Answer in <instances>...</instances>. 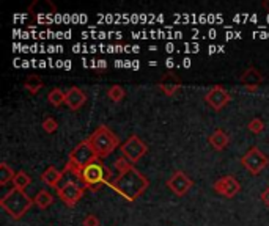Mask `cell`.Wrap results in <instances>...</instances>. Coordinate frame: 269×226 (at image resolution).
I'll list each match as a JSON object with an SVG mask.
<instances>
[{
  "mask_svg": "<svg viewBox=\"0 0 269 226\" xmlns=\"http://www.w3.org/2000/svg\"><path fill=\"white\" fill-rule=\"evenodd\" d=\"M208 141H209V145H211L212 148H214L216 151H222V150H225L227 146H228L230 137L227 135V133H225L222 129H216V131L209 135Z\"/></svg>",
  "mask_w": 269,
  "mask_h": 226,
  "instance_id": "2e32d148",
  "label": "cell"
},
{
  "mask_svg": "<svg viewBox=\"0 0 269 226\" xmlns=\"http://www.w3.org/2000/svg\"><path fill=\"white\" fill-rule=\"evenodd\" d=\"M83 192L85 188L76 181H68L66 184H63V187L57 188V195L68 207H74L77 201L83 196Z\"/></svg>",
  "mask_w": 269,
  "mask_h": 226,
  "instance_id": "ba28073f",
  "label": "cell"
},
{
  "mask_svg": "<svg viewBox=\"0 0 269 226\" xmlns=\"http://www.w3.org/2000/svg\"><path fill=\"white\" fill-rule=\"evenodd\" d=\"M261 5H263V8H266V10L269 11V0H265V2L261 3Z\"/></svg>",
  "mask_w": 269,
  "mask_h": 226,
  "instance_id": "4316f807",
  "label": "cell"
},
{
  "mask_svg": "<svg viewBox=\"0 0 269 226\" xmlns=\"http://www.w3.org/2000/svg\"><path fill=\"white\" fill-rule=\"evenodd\" d=\"M260 198H261V201H263L265 206L269 207V187H266V188L263 190V192H261Z\"/></svg>",
  "mask_w": 269,
  "mask_h": 226,
  "instance_id": "484cf974",
  "label": "cell"
},
{
  "mask_svg": "<svg viewBox=\"0 0 269 226\" xmlns=\"http://www.w3.org/2000/svg\"><path fill=\"white\" fill-rule=\"evenodd\" d=\"M83 226H99V218L95 214H88L83 218Z\"/></svg>",
  "mask_w": 269,
  "mask_h": 226,
  "instance_id": "d4e9b609",
  "label": "cell"
},
{
  "mask_svg": "<svg viewBox=\"0 0 269 226\" xmlns=\"http://www.w3.org/2000/svg\"><path fill=\"white\" fill-rule=\"evenodd\" d=\"M85 102H87V96H85V93L79 87H71L66 91L65 104L71 110H79Z\"/></svg>",
  "mask_w": 269,
  "mask_h": 226,
  "instance_id": "4fadbf2b",
  "label": "cell"
},
{
  "mask_svg": "<svg viewBox=\"0 0 269 226\" xmlns=\"http://www.w3.org/2000/svg\"><path fill=\"white\" fill-rule=\"evenodd\" d=\"M124 90L120 87V85H112V87L107 90V97L113 102H120L124 97Z\"/></svg>",
  "mask_w": 269,
  "mask_h": 226,
  "instance_id": "7402d4cb",
  "label": "cell"
},
{
  "mask_svg": "<svg viewBox=\"0 0 269 226\" xmlns=\"http://www.w3.org/2000/svg\"><path fill=\"white\" fill-rule=\"evenodd\" d=\"M159 88L166 96H173L176 91L181 88V80L180 77H176L175 74L168 73L162 77V80L159 82Z\"/></svg>",
  "mask_w": 269,
  "mask_h": 226,
  "instance_id": "5bb4252c",
  "label": "cell"
},
{
  "mask_svg": "<svg viewBox=\"0 0 269 226\" xmlns=\"http://www.w3.org/2000/svg\"><path fill=\"white\" fill-rule=\"evenodd\" d=\"M241 164H243V167L249 173L260 174L269 165V157L263 151H260L258 146H252L249 148V151L241 157Z\"/></svg>",
  "mask_w": 269,
  "mask_h": 226,
  "instance_id": "5b68a950",
  "label": "cell"
},
{
  "mask_svg": "<svg viewBox=\"0 0 269 226\" xmlns=\"http://www.w3.org/2000/svg\"><path fill=\"white\" fill-rule=\"evenodd\" d=\"M24 87H25V90L28 91V93L37 94L38 91L42 88V80L40 79L38 75H28V79L24 82Z\"/></svg>",
  "mask_w": 269,
  "mask_h": 226,
  "instance_id": "ffe728a7",
  "label": "cell"
},
{
  "mask_svg": "<svg viewBox=\"0 0 269 226\" xmlns=\"http://www.w3.org/2000/svg\"><path fill=\"white\" fill-rule=\"evenodd\" d=\"M35 204L33 198L28 196L24 190L19 188H11L8 193L3 195L0 200V206L8 214L13 220H19L25 215V212Z\"/></svg>",
  "mask_w": 269,
  "mask_h": 226,
  "instance_id": "7a4b0ae2",
  "label": "cell"
},
{
  "mask_svg": "<svg viewBox=\"0 0 269 226\" xmlns=\"http://www.w3.org/2000/svg\"><path fill=\"white\" fill-rule=\"evenodd\" d=\"M91 148L96 152L98 159H104L110 155L120 146V138L117 133H113L107 126L101 124L93 131V133L87 138Z\"/></svg>",
  "mask_w": 269,
  "mask_h": 226,
  "instance_id": "3957f363",
  "label": "cell"
},
{
  "mask_svg": "<svg viewBox=\"0 0 269 226\" xmlns=\"http://www.w3.org/2000/svg\"><path fill=\"white\" fill-rule=\"evenodd\" d=\"M205 101H207V104L211 109L219 112L231 101V94L224 87H221V85H216V87L208 90V93L205 94Z\"/></svg>",
  "mask_w": 269,
  "mask_h": 226,
  "instance_id": "30bf717a",
  "label": "cell"
},
{
  "mask_svg": "<svg viewBox=\"0 0 269 226\" xmlns=\"http://www.w3.org/2000/svg\"><path fill=\"white\" fill-rule=\"evenodd\" d=\"M95 160H98V155L93 151V148H91L88 140L81 141V143L69 152V159H68V162L74 164L81 171H82V168L90 165L91 162H95Z\"/></svg>",
  "mask_w": 269,
  "mask_h": 226,
  "instance_id": "8992f818",
  "label": "cell"
},
{
  "mask_svg": "<svg viewBox=\"0 0 269 226\" xmlns=\"http://www.w3.org/2000/svg\"><path fill=\"white\" fill-rule=\"evenodd\" d=\"M14 176H16L14 170L6 164V162H2V164H0V184L5 186L6 182H10V181L14 179Z\"/></svg>",
  "mask_w": 269,
  "mask_h": 226,
  "instance_id": "44dd1931",
  "label": "cell"
},
{
  "mask_svg": "<svg viewBox=\"0 0 269 226\" xmlns=\"http://www.w3.org/2000/svg\"><path fill=\"white\" fill-rule=\"evenodd\" d=\"M115 168L118 171V176L109 184L115 192H118L131 203L136 201L140 195L145 193V190L150 186V181L145 178L144 173H140L134 167L132 162H129L122 155V157L115 160Z\"/></svg>",
  "mask_w": 269,
  "mask_h": 226,
  "instance_id": "6da1fadb",
  "label": "cell"
},
{
  "mask_svg": "<svg viewBox=\"0 0 269 226\" xmlns=\"http://www.w3.org/2000/svg\"><path fill=\"white\" fill-rule=\"evenodd\" d=\"M33 201L40 209H47L54 203V196L51 195V192H47V190H40V192L35 195Z\"/></svg>",
  "mask_w": 269,
  "mask_h": 226,
  "instance_id": "e0dca14e",
  "label": "cell"
},
{
  "mask_svg": "<svg viewBox=\"0 0 269 226\" xmlns=\"http://www.w3.org/2000/svg\"><path fill=\"white\" fill-rule=\"evenodd\" d=\"M212 188H214V192H217L219 195H222L225 198H235L241 190V184L238 182L235 176L227 174L219 178L212 184Z\"/></svg>",
  "mask_w": 269,
  "mask_h": 226,
  "instance_id": "8fae6325",
  "label": "cell"
},
{
  "mask_svg": "<svg viewBox=\"0 0 269 226\" xmlns=\"http://www.w3.org/2000/svg\"><path fill=\"white\" fill-rule=\"evenodd\" d=\"M65 99H66V93H63L60 88H54L49 91L47 94V101L51 105H54V107H60V105L65 102Z\"/></svg>",
  "mask_w": 269,
  "mask_h": 226,
  "instance_id": "d6986e66",
  "label": "cell"
},
{
  "mask_svg": "<svg viewBox=\"0 0 269 226\" xmlns=\"http://www.w3.org/2000/svg\"><path fill=\"white\" fill-rule=\"evenodd\" d=\"M167 187L172 190L176 196H184L194 187V181L184 171H181V170H176V171L167 179Z\"/></svg>",
  "mask_w": 269,
  "mask_h": 226,
  "instance_id": "9c48e42d",
  "label": "cell"
},
{
  "mask_svg": "<svg viewBox=\"0 0 269 226\" xmlns=\"http://www.w3.org/2000/svg\"><path fill=\"white\" fill-rule=\"evenodd\" d=\"M42 129H44L47 133H54L57 129H59V123H57V119L52 118V116H46L42 119Z\"/></svg>",
  "mask_w": 269,
  "mask_h": 226,
  "instance_id": "cb8c5ba5",
  "label": "cell"
},
{
  "mask_svg": "<svg viewBox=\"0 0 269 226\" xmlns=\"http://www.w3.org/2000/svg\"><path fill=\"white\" fill-rule=\"evenodd\" d=\"M239 82L246 85L249 91H257L260 85L263 83V74H261L255 66H249L243 73V75H241Z\"/></svg>",
  "mask_w": 269,
  "mask_h": 226,
  "instance_id": "7c38bea8",
  "label": "cell"
},
{
  "mask_svg": "<svg viewBox=\"0 0 269 226\" xmlns=\"http://www.w3.org/2000/svg\"><path fill=\"white\" fill-rule=\"evenodd\" d=\"M110 178H112L110 170L104 164H101L99 160L91 162L90 165L82 168L81 176H79V179L82 181L83 186L93 188V190L98 186H103V184H110L112 182Z\"/></svg>",
  "mask_w": 269,
  "mask_h": 226,
  "instance_id": "277c9868",
  "label": "cell"
},
{
  "mask_svg": "<svg viewBox=\"0 0 269 226\" xmlns=\"http://www.w3.org/2000/svg\"><path fill=\"white\" fill-rule=\"evenodd\" d=\"M13 184H14V188L24 190V188H27L32 184V178H30V174H28V173H25V171L21 170V171H18L16 176H14Z\"/></svg>",
  "mask_w": 269,
  "mask_h": 226,
  "instance_id": "ac0fdd59",
  "label": "cell"
},
{
  "mask_svg": "<svg viewBox=\"0 0 269 226\" xmlns=\"http://www.w3.org/2000/svg\"><path fill=\"white\" fill-rule=\"evenodd\" d=\"M120 150H122L123 157H126L129 162H132V164H137V162L148 152V146L144 143V140L139 135H131L122 146H120Z\"/></svg>",
  "mask_w": 269,
  "mask_h": 226,
  "instance_id": "52a82bcc",
  "label": "cell"
},
{
  "mask_svg": "<svg viewBox=\"0 0 269 226\" xmlns=\"http://www.w3.org/2000/svg\"><path fill=\"white\" fill-rule=\"evenodd\" d=\"M247 129H249L252 133H260L265 131V123L261 118H252L249 124H247Z\"/></svg>",
  "mask_w": 269,
  "mask_h": 226,
  "instance_id": "603a6c76",
  "label": "cell"
},
{
  "mask_svg": "<svg viewBox=\"0 0 269 226\" xmlns=\"http://www.w3.org/2000/svg\"><path fill=\"white\" fill-rule=\"evenodd\" d=\"M62 178H63V171L57 170L55 167H47L44 171L41 173V181L52 188H59V182L62 181Z\"/></svg>",
  "mask_w": 269,
  "mask_h": 226,
  "instance_id": "9a60e30c",
  "label": "cell"
}]
</instances>
